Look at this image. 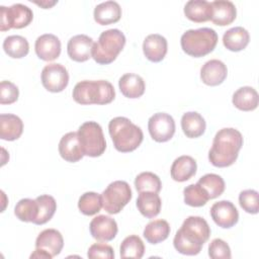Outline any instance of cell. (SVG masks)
<instances>
[{"mask_svg":"<svg viewBox=\"0 0 259 259\" xmlns=\"http://www.w3.org/2000/svg\"><path fill=\"white\" fill-rule=\"evenodd\" d=\"M209 236L210 228L207 222L201 217L190 215L176 232L173 245L176 251L183 255H197Z\"/></svg>","mask_w":259,"mask_h":259,"instance_id":"obj_1","label":"cell"},{"mask_svg":"<svg viewBox=\"0 0 259 259\" xmlns=\"http://www.w3.org/2000/svg\"><path fill=\"white\" fill-rule=\"evenodd\" d=\"M242 146V134L236 128L224 127L213 138L208 152V160L215 167H229L237 160Z\"/></svg>","mask_w":259,"mask_h":259,"instance_id":"obj_2","label":"cell"},{"mask_svg":"<svg viewBox=\"0 0 259 259\" xmlns=\"http://www.w3.org/2000/svg\"><path fill=\"white\" fill-rule=\"evenodd\" d=\"M108 132L114 148L121 153L135 151L144 139L141 127L123 116L112 118L108 123Z\"/></svg>","mask_w":259,"mask_h":259,"instance_id":"obj_3","label":"cell"},{"mask_svg":"<svg viewBox=\"0 0 259 259\" xmlns=\"http://www.w3.org/2000/svg\"><path fill=\"white\" fill-rule=\"evenodd\" d=\"M72 95L79 104H108L114 99L115 91L112 84L106 80H84L75 85Z\"/></svg>","mask_w":259,"mask_h":259,"instance_id":"obj_4","label":"cell"},{"mask_svg":"<svg viewBox=\"0 0 259 259\" xmlns=\"http://www.w3.org/2000/svg\"><path fill=\"white\" fill-rule=\"evenodd\" d=\"M218 33L209 27L186 30L180 38V45L187 55L200 58L211 53L218 44Z\"/></svg>","mask_w":259,"mask_h":259,"instance_id":"obj_5","label":"cell"},{"mask_svg":"<svg viewBox=\"0 0 259 259\" xmlns=\"http://www.w3.org/2000/svg\"><path fill=\"white\" fill-rule=\"evenodd\" d=\"M125 45V36L119 29L111 28L101 32L92 49L93 60L100 65L112 63Z\"/></svg>","mask_w":259,"mask_h":259,"instance_id":"obj_6","label":"cell"},{"mask_svg":"<svg viewBox=\"0 0 259 259\" xmlns=\"http://www.w3.org/2000/svg\"><path fill=\"white\" fill-rule=\"evenodd\" d=\"M84 156L99 157L106 149V142L99 123L86 121L79 126L77 132Z\"/></svg>","mask_w":259,"mask_h":259,"instance_id":"obj_7","label":"cell"},{"mask_svg":"<svg viewBox=\"0 0 259 259\" xmlns=\"http://www.w3.org/2000/svg\"><path fill=\"white\" fill-rule=\"evenodd\" d=\"M102 207L110 214L118 213L132 199V189L127 182L116 180L111 182L101 193Z\"/></svg>","mask_w":259,"mask_h":259,"instance_id":"obj_8","label":"cell"},{"mask_svg":"<svg viewBox=\"0 0 259 259\" xmlns=\"http://www.w3.org/2000/svg\"><path fill=\"white\" fill-rule=\"evenodd\" d=\"M33 18L32 10L23 4L16 3L10 7L0 6V30L6 31L11 28H23Z\"/></svg>","mask_w":259,"mask_h":259,"instance_id":"obj_9","label":"cell"},{"mask_svg":"<svg viewBox=\"0 0 259 259\" xmlns=\"http://www.w3.org/2000/svg\"><path fill=\"white\" fill-rule=\"evenodd\" d=\"M148 128L152 139L158 143H164L174 136L175 121L173 117L165 112H157L149 118Z\"/></svg>","mask_w":259,"mask_h":259,"instance_id":"obj_10","label":"cell"},{"mask_svg":"<svg viewBox=\"0 0 259 259\" xmlns=\"http://www.w3.org/2000/svg\"><path fill=\"white\" fill-rule=\"evenodd\" d=\"M41 83L50 92H61L69 83V73L61 64H49L41 71Z\"/></svg>","mask_w":259,"mask_h":259,"instance_id":"obj_11","label":"cell"},{"mask_svg":"<svg viewBox=\"0 0 259 259\" xmlns=\"http://www.w3.org/2000/svg\"><path fill=\"white\" fill-rule=\"evenodd\" d=\"M210 215L213 222L224 229L234 227L239 221V212L234 203L229 200L214 202L210 207Z\"/></svg>","mask_w":259,"mask_h":259,"instance_id":"obj_12","label":"cell"},{"mask_svg":"<svg viewBox=\"0 0 259 259\" xmlns=\"http://www.w3.org/2000/svg\"><path fill=\"white\" fill-rule=\"evenodd\" d=\"M89 230L92 237L101 242L113 240L118 231L116 222L111 217L105 214L95 217L90 222Z\"/></svg>","mask_w":259,"mask_h":259,"instance_id":"obj_13","label":"cell"},{"mask_svg":"<svg viewBox=\"0 0 259 259\" xmlns=\"http://www.w3.org/2000/svg\"><path fill=\"white\" fill-rule=\"evenodd\" d=\"M94 41L86 34H77L71 37L67 45V53L75 62H85L92 57Z\"/></svg>","mask_w":259,"mask_h":259,"instance_id":"obj_14","label":"cell"},{"mask_svg":"<svg viewBox=\"0 0 259 259\" xmlns=\"http://www.w3.org/2000/svg\"><path fill=\"white\" fill-rule=\"evenodd\" d=\"M34 50L40 60L51 62L59 58L61 54V41L55 34L45 33L36 38Z\"/></svg>","mask_w":259,"mask_h":259,"instance_id":"obj_15","label":"cell"},{"mask_svg":"<svg viewBox=\"0 0 259 259\" xmlns=\"http://www.w3.org/2000/svg\"><path fill=\"white\" fill-rule=\"evenodd\" d=\"M227 66L217 59L205 62L200 69V79L208 86H218L222 84L227 78Z\"/></svg>","mask_w":259,"mask_h":259,"instance_id":"obj_16","label":"cell"},{"mask_svg":"<svg viewBox=\"0 0 259 259\" xmlns=\"http://www.w3.org/2000/svg\"><path fill=\"white\" fill-rule=\"evenodd\" d=\"M59 153L61 157L71 163L78 162L84 156L78 134L76 132H70L64 135L59 143Z\"/></svg>","mask_w":259,"mask_h":259,"instance_id":"obj_17","label":"cell"},{"mask_svg":"<svg viewBox=\"0 0 259 259\" xmlns=\"http://www.w3.org/2000/svg\"><path fill=\"white\" fill-rule=\"evenodd\" d=\"M167 39L158 33L149 34L143 42V51L145 57L154 63L161 62L167 54Z\"/></svg>","mask_w":259,"mask_h":259,"instance_id":"obj_18","label":"cell"},{"mask_svg":"<svg viewBox=\"0 0 259 259\" xmlns=\"http://www.w3.org/2000/svg\"><path fill=\"white\" fill-rule=\"evenodd\" d=\"M64 246L62 234L55 229H46L40 232L35 240V248L49 252L53 257L59 255Z\"/></svg>","mask_w":259,"mask_h":259,"instance_id":"obj_19","label":"cell"},{"mask_svg":"<svg viewBox=\"0 0 259 259\" xmlns=\"http://www.w3.org/2000/svg\"><path fill=\"white\" fill-rule=\"evenodd\" d=\"M212 12L210 20L220 26L231 24L237 15V9L233 2L228 0H217L210 2Z\"/></svg>","mask_w":259,"mask_h":259,"instance_id":"obj_20","label":"cell"},{"mask_svg":"<svg viewBox=\"0 0 259 259\" xmlns=\"http://www.w3.org/2000/svg\"><path fill=\"white\" fill-rule=\"evenodd\" d=\"M197 169L196 161L190 156H180L174 160L171 166V177L178 182H184L189 180L195 175Z\"/></svg>","mask_w":259,"mask_h":259,"instance_id":"obj_21","label":"cell"},{"mask_svg":"<svg viewBox=\"0 0 259 259\" xmlns=\"http://www.w3.org/2000/svg\"><path fill=\"white\" fill-rule=\"evenodd\" d=\"M94 20L100 25L117 22L121 17V8L115 1H105L94 8Z\"/></svg>","mask_w":259,"mask_h":259,"instance_id":"obj_22","label":"cell"},{"mask_svg":"<svg viewBox=\"0 0 259 259\" xmlns=\"http://www.w3.org/2000/svg\"><path fill=\"white\" fill-rule=\"evenodd\" d=\"M23 132V122L15 114H0V138L5 141H15Z\"/></svg>","mask_w":259,"mask_h":259,"instance_id":"obj_23","label":"cell"},{"mask_svg":"<svg viewBox=\"0 0 259 259\" xmlns=\"http://www.w3.org/2000/svg\"><path fill=\"white\" fill-rule=\"evenodd\" d=\"M119 90L123 96L127 98H139L145 92V81L137 74L126 73L122 75L118 81Z\"/></svg>","mask_w":259,"mask_h":259,"instance_id":"obj_24","label":"cell"},{"mask_svg":"<svg viewBox=\"0 0 259 259\" xmlns=\"http://www.w3.org/2000/svg\"><path fill=\"white\" fill-rule=\"evenodd\" d=\"M162 201L158 193L152 191L139 192L137 199V207L140 212L148 219L155 218L161 210Z\"/></svg>","mask_w":259,"mask_h":259,"instance_id":"obj_25","label":"cell"},{"mask_svg":"<svg viewBox=\"0 0 259 259\" xmlns=\"http://www.w3.org/2000/svg\"><path fill=\"white\" fill-rule=\"evenodd\" d=\"M250 40L247 29L242 26H235L228 29L223 35V44L227 50L232 52H240L244 50Z\"/></svg>","mask_w":259,"mask_h":259,"instance_id":"obj_26","label":"cell"},{"mask_svg":"<svg viewBox=\"0 0 259 259\" xmlns=\"http://www.w3.org/2000/svg\"><path fill=\"white\" fill-rule=\"evenodd\" d=\"M211 4L205 0H190L184 6L185 16L193 22H205L211 17Z\"/></svg>","mask_w":259,"mask_h":259,"instance_id":"obj_27","label":"cell"},{"mask_svg":"<svg viewBox=\"0 0 259 259\" xmlns=\"http://www.w3.org/2000/svg\"><path fill=\"white\" fill-rule=\"evenodd\" d=\"M181 127L187 138L195 139L204 134L206 124L204 118L198 112L188 111L181 117Z\"/></svg>","mask_w":259,"mask_h":259,"instance_id":"obj_28","label":"cell"},{"mask_svg":"<svg viewBox=\"0 0 259 259\" xmlns=\"http://www.w3.org/2000/svg\"><path fill=\"white\" fill-rule=\"evenodd\" d=\"M258 93L250 86H244L239 88L233 94L232 102L238 109L242 111H251L258 106Z\"/></svg>","mask_w":259,"mask_h":259,"instance_id":"obj_29","label":"cell"},{"mask_svg":"<svg viewBox=\"0 0 259 259\" xmlns=\"http://www.w3.org/2000/svg\"><path fill=\"white\" fill-rule=\"evenodd\" d=\"M143 235L150 244L155 245L168 238L170 235V226L165 220H155L145 227Z\"/></svg>","mask_w":259,"mask_h":259,"instance_id":"obj_30","label":"cell"},{"mask_svg":"<svg viewBox=\"0 0 259 259\" xmlns=\"http://www.w3.org/2000/svg\"><path fill=\"white\" fill-rule=\"evenodd\" d=\"M4 52L13 59L25 57L29 52V45L25 37L21 35H9L3 41Z\"/></svg>","mask_w":259,"mask_h":259,"instance_id":"obj_31","label":"cell"},{"mask_svg":"<svg viewBox=\"0 0 259 259\" xmlns=\"http://www.w3.org/2000/svg\"><path fill=\"white\" fill-rule=\"evenodd\" d=\"M197 183L204 189L209 199L219 197L225 191V181L218 174H213V173L205 174L199 178Z\"/></svg>","mask_w":259,"mask_h":259,"instance_id":"obj_32","label":"cell"},{"mask_svg":"<svg viewBox=\"0 0 259 259\" xmlns=\"http://www.w3.org/2000/svg\"><path fill=\"white\" fill-rule=\"evenodd\" d=\"M38 205V214L33 224L44 225L48 223L56 212L57 202L55 198L48 194L39 195L35 198Z\"/></svg>","mask_w":259,"mask_h":259,"instance_id":"obj_33","label":"cell"},{"mask_svg":"<svg viewBox=\"0 0 259 259\" xmlns=\"http://www.w3.org/2000/svg\"><path fill=\"white\" fill-rule=\"evenodd\" d=\"M145 253V245L142 239L137 235L126 237L120 245L121 258H135L140 259Z\"/></svg>","mask_w":259,"mask_h":259,"instance_id":"obj_34","label":"cell"},{"mask_svg":"<svg viewBox=\"0 0 259 259\" xmlns=\"http://www.w3.org/2000/svg\"><path fill=\"white\" fill-rule=\"evenodd\" d=\"M14 213L21 222L33 223L38 214V205L36 200L30 198L20 199L14 207Z\"/></svg>","mask_w":259,"mask_h":259,"instance_id":"obj_35","label":"cell"},{"mask_svg":"<svg viewBox=\"0 0 259 259\" xmlns=\"http://www.w3.org/2000/svg\"><path fill=\"white\" fill-rule=\"evenodd\" d=\"M102 207L101 195L96 192H85L83 193L78 201L79 210L85 215H93L100 211Z\"/></svg>","mask_w":259,"mask_h":259,"instance_id":"obj_36","label":"cell"},{"mask_svg":"<svg viewBox=\"0 0 259 259\" xmlns=\"http://www.w3.org/2000/svg\"><path fill=\"white\" fill-rule=\"evenodd\" d=\"M135 186L139 192L152 191L159 193L162 183L158 175L152 172H142L135 179Z\"/></svg>","mask_w":259,"mask_h":259,"instance_id":"obj_37","label":"cell"},{"mask_svg":"<svg viewBox=\"0 0 259 259\" xmlns=\"http://www.w3.org/2000/svg\"><path fill=\"white\" fill-rule=\"evenodd\" d=\"M183 194H184V202L187 205H190L193 207L202 206L209 200L207 193L198 183L190 184L186 186L183 190Z\"/></svg>","mask_w":259,"mask_h":259,"instance_id":"obj_38","label":"cell"},{"mask_svg":"<svg viewBox=\"0 0 259 259\" xmlns=\"http://www.w3.org/2000/svg\"><path fill=\"white\" fill-rule=\"evenodd\" d=\"M239 203L248 213L256 214L259 210V194L254 189L243 190L239 194Z\"/></svg>","mask_w":259,"mask_h":259,"instance_id":"obj_39","label":"cell"},{"mask_svg":"<svg viewBox=\"0 0 259 259\" xmlns=\"http://www.w3.org/2000/svg\"><path fill=\"white\" fill-rule=\"evenodd\" d=\"M208 256L212 259H230L231 249L222 239H213L208 246Z\"/></svg>","mask_w":259,"mask_h":259,"instance_id":"obj_40","label":"cell"},{"mask_svg":"<svg viewBox=\"0 0 259 259\" xmlns=\"http://www.w3.org/2000/svg\"><path fill=\"white\" fill-rule=\"evenodd\" d=\"M18 87L10 81H2L0 83V103L11 104L18 99Z\"/></svg>","mask_w":259,"mask_h":259,"instance_id":"obj_41","label":"cell"},{"mask_svg":"<svg viewBox=\"0 0 259 259\" xmlns=\"http://www.w3.org/2000/svg\"><path fill=\"white\" fill-rule=\"evenodd\" d=\"M87 256L91 259H95V258L112 259L114 258V252L112 247L107 244L95 243L89 247Z\"/></svg>","mask_w":259,"mask_h":259,"instance_id":"obj_42","label":"cell"},{"mask_svg":"<svg viewBox=\"0 0 259 259\" xmlns=\"http://www.w3.org/2000/svg\"><path fill=\"white\" fill-rule=\"evenodd\" d=\"M30 258H45V259H51V258H53V256H52L49 252H47V251H45V250H42V249H40V248H35L34 252L30 255Z\"/></svg>","mask_w":259,"mask_h":259,"instance_id":"obj_43","label":"cell"},{"mask_svg":"<svg viewBox=\"0 0 259 259\" xmlns=\"http://www.w3.org/2000/svg\"><path fill=\"white\" fill-rule=\"evenodd\" d=\"M58 1H52V2H48V1H42V2H35V4H37V5H39V6H41V7H44L45 9H48V8H50V7H52V6H54L56 3H57Z\"/></svg>","mask_w":259,"mask_h":259,"instance_id":"obj_44","label":"cell"}]
</instances>
